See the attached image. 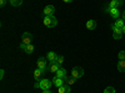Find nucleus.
<instances>
[{
    "instance_id": "obj_26",
    "label": "nucleus",
    "mask_w": 125,
    "mask_h": 93,
    "mask_svg": "<svg viewBox=\"0 0 125 93\" xmlns=\"http://www.w3.org/2000/svg\"><path fill=\"white\" fill-rule=\"evenodd\" d=\"M4 75H5V71L1 70V71H0V78H1V79L4 78Z\"/></svg>"
},
{
    "instance_id": "obj_15",
    "label": "nucleus",
    "mask_w": 125,
    "mask_h": 93,
    "mask_svg": "<svg viewBox=\"0 0 125 93\" xmlns=\"http://www.w3.org/2000/svg\"><path fill=\"white\" fill-rule=\"evenodd\" d=\"M96 21H95V20H88V23H86V27L89 29V30H94V29H95L96 27Z\"/></svg>"
},
{
    "instance_id": "obj_24",
    "label": "nucleus",
    "mask_w": 125,
    "mask_h": 93,
    "mask_svg": "<svg viewBox=\"0 0 125 93\" xmlns=\"http://www.w3.org/2000/svg\"><path fill=\"white\" fill-rule=\"evenodd\" d=\"M119 60L125 61V51H120V52H119Z\"/></svg>"
},
{
    "instance_id": "obj_21",
    "label": "nucleus",
    "mask_w": 125,
    "mask_h": 93,
    "mask_svg": "<svg viewBox=\"0 0 125 93\" xmlns=\"http://www.w3.org/2000/svg\"><path fill=\"white\" fill-rule=\"evenodd\" d=\"M9 3L13 6H20L23 4V0H9Z\"/></svg>"
},
{
    "instance_id": "obj_1",
    "label": "nucleus",
    "mask_w": 125,
    "mask_h": 93,
    "mask_svg": "<svg viewBox=\"0 0 125 93\" xmlns=\"http://www.w3.org/2000/svg\"><path fill=\"white\" fill-rule=\"evenodd\" d=\"M44 25L46 27H55L58 25V19L54 15H50V16H45L44 17Z\"/></svg>"
},
{
    "instance_id": "obj_14",
    "label": "nucleus",
    "mask_w": 125,
    "mask_h": 93,
    "mask_svg": "<svg viewBox=\"0 0 125 93\" xmlns=\"http://www.w3.org/2000/svg\"><path fill=\"white\" fill-rule=\"evenodd\" d=\"M109 14H110V16H111L113 19L118 20V17H119V15H120V11H119V9H118V8H115V9H111Z\"/></svg>"
},
{
    "instance_id": "obj_11",
    "label": "nucleus",
    "mask_w": 125,
    "mask_h": 93,
    "mask_svg": "<svg viewBox=\"0 0 125 93\" xmlns=\"http://www.w3.org/2000/svg\"><path fill=\"white\" fill-rule=\"evenodd\" d=\"M51 81H53V83L55 85V87H61L62 85H64L65 83V81L64 79H62V78H58V77H53V79H51Z\"/></svg>"
},
{
    "instance_id": "obj_30",
    "label": "nucleus",
    "mask_w": 125,
    "mask_h": 93,
    "mask_svg": "<svg viewBox=\"0 0 125 93\" xmlns=\"http://www.w3.org/2000/svg\"><path fill=\"white\" fill-rule=\"evenodd\" d=\"M123 19H124V21H125V10H124V13H123Z\"/></svg>"
},
{
    "instance_id": "obj_22",
    "label": "nucleus",
    "mask_w": 125,
    "mask_h": 93,
    "mask_svg": "<svg viewBox=\"0 0 125 93\" xmlns=\"http://www.w3.org/2000/svg\"><path fill=\"white\" fill-rule=\"evenodd\" d=\"M104 93H115V88L114 87H106L104 89Z\"/></svg>"
},
{
    "instance_id": "obj_27",
    "label": "nucleus",
    "mask_w": 125,
    "mask_h": 93,
    "mask_svg": "<svg viewBox=\"0 0 125 93\" xmlns=\"http://www.w3.org/2000/svg\"><path fill=\"white\" fill-rule=\"evenodd\" d=\"M34 87H35V88H40V82H39V81H36V82H35Z\"/></svg>"
},
{
    "instance_id": "obj_23",
    "label": "nucleus",
    "mask_w": 125,
    "mask_h": 93,
    "mask_svg": "<svg viewBox=\"0 0 125 93\" xmlns=\"http://www.w3.org/2000/svg\"><path fill=\"white\" fill-rule=\"evenodd\" d=\"M55 61H56L58 63H59V65L61 66V65H62V62H64V56H58Z\"/></svg>"
},
{
    "instance_id": "obj_19",
    "label": "nucleus",
    "mask_w": 125,
    "mask_h": 93,
    "mask_svg": "<svg viewBox=\"0 0 125 93\" xmlns=\"http://www.w3.org/2000/svg\"><path fill=\"white\" fill-rule=\"evenodd\" d=\"M64 81H65V83H66V85H69V86H73V85L75 83V81H76V79H75L74 77H71V76H70V77H66Z\"/></svg>"
},
{
    "instance_id": "obj_18",
    "label": "nucleus",
    "mask_w": 125,
    "mask_h": 93,
    "mask_svg": "<svg viewBox=\"0 0 125 93\" xmlns=\"http://www.w3.org/2000/svg\"><path fill=\"white\" fill-rule=\"evenodd\" d=\"M24 51L28 54V55H30V54H33L34 52V46L33 45H25V47H24Z\"/></svg>"
},
{
    "instance_id": "obj_3",
    "label": "nucleus",
    "mask_w": 125,
    "mask_h": 93,
    "mask_svg": "<svg viewBox=\"0 0 125 93\" xmlns=\"http://www.w3.org/2000/svg\"><path fill=\"white\" fill-rule=\"evenodd\" d=\"M36 63H38V68L43 70L44 72L48 71V62H46V58L45 57H39Z\"/></svg>"
},
{
    "instance_id": "obj_8",
    "label": "nucleus",
    "mask_w": 125,
    "mask_h": 93,
    "mask_svg": "<svg viewBox=\"0 0 125 93\" xmlns=\"http://www.w3.org/2000/svg\"><path fill=\"white\" fill-rule=\"evenodd\" d=\"M59 68H60V65L56 61H54V62H50V65L48 66V71H49V72H56Z\"/></svg>"
},
{
    "instance_id": "obj_17",
    "label": "nucleus",
    "mask_w": 125,
    "mask_h": 93,
    "mask_svg": "<svg viewBox=\"0 0 125 93\" xmlns=\"http://www.w3.org/2000/svg\"><path fill=\"white\" fill-rule=\"evenodd\" d=\"M48 61L49 62H54L55 60H56V57H58V55L55 54V52H53V51H51V52H48Z\"/></svg>"
},
{
    "instance_id": "obj_6",
    "label": "nucleus",
    "mask_w": 125,
    "mask_h": 93,
    "mask_svg": "<svg viewBox=\"0 0 125 93\" xmlns=\"http://www.w3.org/2000/svg\"><path fill=\"white\" fill-rule=\"evenodd\" d=\"M43 13H44L45 16L54 15V13H55V6H53V5H46V6L44 8V10H43Z\"/></svg>"
},
{
    "instance_id": "obj_31",
    "label": "nucleus",
    "mask_w": 125,
    "mask_h": 93,
    "mask_svg": "<svg viewBox=\"0 0 125 93\" xmlns=\"http://www.w3.org/2000/svg\"><path fill=\"white\" fill-rule=\"evenodd\" d=\"M123 32H124V35H125V25H124V27H123Z\"/></svg>"
},
{
    "instance_id": "obj_28",
    "label": "nucleus",
    "mask_w": 125,
    "mask_h": 93,
    "mask_svg": "<svg viewBox=\"0 0 125 93\" xmlns=\"http://www.w3.org/2000/svg\"><path fill=\"white\" fill-rule=\"evenodd\" d=\"M43 93H51V91L50 89H45V91H43Z\"/></svg>"
},
{
    "instance_id": "obj_10",
    "label": "nucleus",
    "mask_w": 125,
    "mask_h": 93,
    "mask_svg": "<svg viewBox=\"0 0 125 93\" xmlns=\"http://www.w3.org/2000/svg\"><path fill=\"white\" fill-rule=\"evenodd\" d=\"M123 35H124V32H123V29H120V27H116L115 30H114L113 37L115 39V40H120V39L123 37Z\"/></svg>"
},
{
    "instance_id": "obj_2",
    "label": "nucleus",
    "mask_w": 125,
    "mask_h": 93,
    "mask_svg": "<svg viewBox=\"0 0 125 93\" xmlns=\"http://www.w3.org/2000/svg\"><path fill=\"white\" fill-rule=\"evenodd\" d=\"M83 75H84V70H83L81 67H74L71 70V77H74L75 79H79L80 77H83Z\"/></svg>"
},
{
    "instance_id": "obj_4",
    "label": "nucleus",
    "mask_w": 125,
    "mask_h": 93,
    "mask_svg": "<svg viewBox=\"0 0 125 93\" xmlns=\"http://www.w3.org/2000/svg\"><path fill=\"white\" fill-rule=\"evenodd\" d=\"M40 88L45 91V89H49L51 87V83H53V81H50V79H46V78H43V79H40Z\"/></svg>"
},
{
    "instance_id": "obj_20",
    "label": "nucleus",
    "mask_w": 125,
    "mask_h": 93,
    "mask_svg": "<svg viewBox=\"0 0 125 93\" xmlns=\"http://www.w3.org/2000/svg\"><path fill=\"white\" fill-rule=\"evenodd\" d=\"M124 25H125L124 19H118L116 21H115V26H116V27H120V29H123V27H124Z\"/></svg>"
},
{
    "instance_id": "obj_9",
    "label": "nucleus",
    "mask_w": 125,
    "mask_h": 93,
    "mask_svg": "<svg viewBox=\"0 0 125 93\" xmlns=\"http://www.w3.org/2000/svg\"><path fill=\"white\" fill-rule=\"evenodd\" d=\"M46 73V72H44L43 70H40V68H36L35 71H34V78L36 79V81H40V79H43L41 77H43L44 75Z\"/></svg>"
},
{
    "instance_id": "obj_13",
    "label": "nucleus",
    "mask_w": 125,
    "mask_h": 93,
    "mask_svg": "<svg viewBox=\"0 0 125 93\" xmlns=\"http://www.w3.org/2000/svg\"><path fill=\"white\" fill-rule=\"evenodd\" d=\"M120 5H123V0H111L110 4H109V8L115 9V8H118Z\"/></svg>"
},
{
    "instance_id": "obj_16",
    "label": "nucleus",
    "mask_w": 125,
    "mask_h": 93,
    "mask_svg": "<svg viewBox=\"0 0 125 93\" xmlns=\"http://www.w3.org/2000/svg\"><path fill=\"white\" fill-rule=\"evenodd\" d=\"M118 71L119 72H125V61H123V60H119L118 61Z\"/></svg>"
},
{
    "instance_id": "obj_5",
    "label": "nucleus",
    "mask_w": 125,
    "mask_h": 93,
    "mask_svg": "<svg viewBox=\"0 0 125 93\" xmlns=\"http://www.w3.org/2000/svg\"><path fill=\"white\" fill-rule=\"evenodd\" d=\"M21 41H23V44H25V45H31L33 35H31L30 32H24L23 36H21Z\"/></svg>"
},
{
    "instance_id": "obj_25",
    "label": "nucleus",
    "mask_w": 125,
    "mask_h": 93,
    "mask_svg": "<svg viewBox=\"0 0 125 93\" xmlns=\"http://www.w3.org/2000/svg\"><path fill=\"white\" fill-rule=\"evenodd\" d=\"M6 3H8V0H0V6H1V8H3V6H5V4H6Z\"/></svg>"
},
{
    "instance_id": "obj_12",
    "label": "nucleus",
    "mask_w": 125,
    "mask_h": 93,
    "mask_svg": "<svg viewBox=\"0 0 125 93\" xmlns=\"http://www.w3.org/2000/svg\"><path fill=\"white\" fill-rule=\"evenodd\" d=\"M58 93H70V86L64 83L61 87L58 88Z\"/></svg>"
},
{
    "instance_id": "obj_7",
    "label": "nucleus",
    "mask_w": 125,
    "mask_h": 93,
    "mask_svg": "<svg viewBox=\"0 0 125 93\" xmlns=\"http://www.w3.org/2000/svg\"><path fill=\"white\" fill-rule=\"evenodd\" d=\"M55 77L58 78H62V79H65L68 76H66V70L64 67H60L56 72H55Z\"/></svg>"
},
{
    "instance_id": "obj_29",
    "label": "nucleus",
    "mask_w": 125,
    "mask_h": 93,
    "mask_svg": "<svg viewBox=\"0 0 125 93\" xmlns=\"http://www.w3.org/2000/svg\"><path fill=\"white\" fill-rule=\"evenodd\" d=\"M62 1H65V3H71L73 0H62Z\"/></svg>"
}]
</instances>
